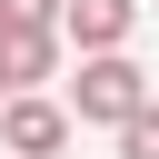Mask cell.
Masks as SVG:
<instances>
[{"mask_svg": "<svg viewBox=\"0 0 159 159\" xmlns=\"http://www.w3.org/2000/svg\"><path fill=\"white\" fill-rule=\"evenodd\" d=\"M60 99H70V119L119 129V119H129L139 99H159V89H149V70H139L129 50H80V70H70V89H60Z\"/></svg>", "mask_w": 159, "mask_h": 159, "instance_id": "obj_1", "label": "cell"}, {"mask_svg": "<svg viewBox=\"0 0 159 159\" xmlns=\"http://www.w3.org/2000/svg\"><path fill=\"white\" fill-rule=\"evenodd\" d=\"M70 129H80V119H70V99H50V89H10V99H0V149H10V159H60Z\"/></svg>", "mask_w": 159, "mask_h": 159, "instance_id": "obj_2", "label": "cell"}, {"mask_svg": "<svg viewBox=\"0 0 159 159\" xmlns=\"http://www.w3.org/2000/svg\"><path fill=\"white\" fill-rule=\"evenodd\" d=\"M139 0H60V40L70 50H129Z\"/></svg>", "mask_w": 159, "mask_h": 159, "instance_id": "obj_3", "label": "cell"}, {"mask_svg": "<svg viewBox=\"0 0 159 159\" xmlns=\"http://www.w3.org/2000/svg\"><path fill=\"white\" fill-rule=\"evenodd\" d=\"M60 30H0V89H40L50 70H60Z\"/></svg>", "mask_w": 159, "mask_h": 159, "instance_id": "obj_4", "label": "cell"}, {"mask_svg": "<svg viewBox=\"0 0 159 159\" xmlns=\"http://www.w3.org/2000/svg\"><path fill=\"white\" fill-rule=\"evenodd\" d=\"M119 159H159V99H139L119 119Z\"/></svg>", "mask_w": 159, "mask_h": 159, "instance_id": "obj_5", "label": "cell"}, {"mask_svg": "<svg viewBox=\"0 0 159 159\" xmlns=\"http://www.w3.org/2000/svg\"><path fill=\"white\" fill-rule=\"evenodd\" d=\"M0 30H60V0H0Z\"/></svg>", "mask_w": 159, "mask_h": 159, "instance_id": "obj_6", "label": "cell"}, {"mask_svg": "<svg viewBox=\"0 0 159 159\" xmlns=\"http://www.w3.org/2000/svg\"><path fill=\"white\" fill-rule=\"evenodd\" d=\"M0 99H10V89H0Z\"/></svg>", "mask_w": 159, "mask_h": 159, "instance_id": "obj_7", "label": "cell"}]
</instances>
